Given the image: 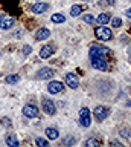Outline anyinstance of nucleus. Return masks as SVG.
<instances>
[{"instance_id":"f257e3e1","label":"nucleus","mask_w":131,"mask_h":147,"mask_svg":"<svg viewBox=\"0 0 131 147\" xmlns=\"http://www.w3.org/2000/svg\"><path fill=\"white\" fill-rule=\"evenodd\" d=\"M79 124L82 127H90V124H92V117H90V109L88 107H82L79 110Z\"/></svg>"},{"instance_id":"f03ea898","label":"nucleus","mask_w":131,"mask_h":147,"mask_svg":"<svg viewBox=\"0 0 131 147\" xmlns=\"http://www.w3.org/2000/svg\"><path fill=\"white\" fill-rule=\"evenodd\" d=\"M94 35L98 37L99 40H102V41H107V40H110L111 37H113V34H111V31L108 29V28H105V26H98L96 29H94Z\"/></svg>"},{"instance_id":"7ed1b4c3","label":"nucleus","mask_w":131,"mask_h":147,"mask_svg":"<svg viewBox=\"0 0 131 147\" xmlns=\"http://www.w3.org/2000/svg\"><path fill=\"white\" fill-rule=\"evenodd\" d=\"M108 113H110V107L108 106H98L96 109H94V118H96V121L102 123L104 119L108 117Z\"/></svg>"},{"instance_id":"20e7f679","label":"nucleus","mask_w":131,"mask_h":147,"mask_svg":"<svg viewBox=\"0 0 131 147\" xmlns=\"http://www.w3.org/2000/svg\"><path fill=\"white\" fill-rule=\"evenodd\" d=\"M90 60H92V66L98 71H107L108 69V63L104 57H93Z\"/></svg>"},{"instance_id":"39448f33","label":"nucleus","mask_w":131,"mask_h":147,"mask_svg":"<svg viewBox=\"0 0 131 147\" xmlns=\"http://www.w3.org/2000/svg\"><path fill=\"white\" fill-rule=\"evenodd\" d=\"M41 107L44 110V113H47V115H53L57 112V107H55V104H53V101L49 100V98H44L41 101Z\"/></svg>"},{"instance_id":"423d86ee","label":"nucleus","mask_w":131,"mask_h":147,"mask_svg":"<svg viewBox=\"0 0 131 147\" xmlns=\"http://www.w3.org/2000/svg\"><path fill=\"white\" fill-rule=\"evenodd\" d=\"M23 115L26 118H37L38 117V107L34 104H26L23 107Z\"/></svg>"},{"instance_id":"0eeeda50","label":"nucleus","mask_w":131,"mask_h":147,"mask_svg":"<svg viewBox=\"0 0 131 147\" xmlns=\"http://www.w3.org/2000/svg\"><path fill=\"white\" fill-rule=\"evenodd\" d=\"M15 25V20L9 16H0V28L2 29H11Z\"/></svg>"},{"instance_id":"6e6552de","label":"nucleus","mask_w":131,"mask_h":147,"mask_svg":"<svg viewBox=\"0 0 131 147\" xmlns=\"http://www.w3.org/2000/svg\"><path fill=\"white\" fill-rule=\"evenodd\" d=\"M107 52H108V48H104V46H92V48H90V58L104 57Z\"/></svg>"},{"instance_id":"1a4fd4ad","label":"nucleus","mask_w":131,"mask_h":147,"mask_svg":"<svg viewBox=\"0 0 131 147\" xmlns=\"http://www.w3.org/2000/svg\"><path fill=\"white\" fill-rule=\"evenodd\" d=\"M63 89H64V86H63L61 81H51L47 84L49 94H60V92H63Z\"/></svg>"},{"instance_id":"9d476101","label":"nucleus","mask_w":131,"mask_h":147,"mask_svg":"<svg viewBox=\"0 0 131 147\" xmlns=\"http://www.w3.org/2000/svg\"><path fill=\"white\" fill-rule=\"evenodd\" d=\"M66 84L69 87H72V89H76V87L79 86L78 77H76L75 74H67V75H66Z\"/></svg>"},{"instance_id":"9b49d317","label":"nucleus","mask_w":131,"mask_h":147,"mask_svg":"<svg viewBox=\"0 0 131 147\" xmlns=\"http://www.w3.org/2000/svg\"><path fill=\"white\" fill-rule=\"evenodd\" d=\"M52 77H53V71L51 67H43L37 74V78H40V80H47V78H52Z\"/></svg>"},{"instance_id":"f8f14e48","label":"nucleus","mask_w":131,"mask_h":147,"mask_svg":"<svg viewBox=\"0 0 131 147\" xmlns=\"http://www.w3.org/2000/svg\"><path fill=\"white\" fill-rule=\"evenodd\" d=\"M53 46L52 45H46V46H43L41 49H40V58H49L51 55L53 54Z\"/></svg>"},{"instance_id":"ddd939ff","label":"nucleus","mask_w":131,"mask_h":147,"mask_svg":"<svg viewBox=\"0 0 131 147\" xmlns=\"http://www.w3.org/2000/svg\"><path fill=\"white\" fill-rule=\"evenodd\" d=\"M49 37H51V31H49L47 28H41V29H38L37 34H35V40L41 41V40H47Z\"/></svg>"},{"instance_id":"4468645a","label":"nucleus","mask_w":131,"mask_h":147,"mask_svg":"<svg viewBox=\"0 0 131 147\" xmlns=\"http://www.w3.org/2000/svg\"><path fill=\"white\" fill-rule=\"evenodd\" d=\"M47 3H35V5H32L31 6V11H32L34 14H43V12H46L47 11Z\"/></svg>"},{"instance_id":"2eb2a0df","label":"nucleus","mask_w":131,"mask_h":147,"mask_svg":"<svg viewBox=\"0 0 131 147\" xmlns=\"http://www.w3.org/2000/svg\"><path fill=\"white\" fill-rule=\"evenodd\" d=\"M46 136L49 138V140H57V138L60 136V132H58L57 129H53V127H47L46 129Z\"/></svg>"},{"instance_id":"dca6fc26","label":"nucleus","mask_w":131,"mask_h":147,"mask_svg":"<svg viewBox=\"0 0 131 147\" xmlns=\"http://www.w3.org/2000/svg\"><path fill=\"white\" fill-rule=\"evenodd\" d=\"M6 144L11 147H19V140H17L15 135H8L6 136Z\"/></svg>"},{"instance_id":"f3484780","label":"nucleus","mask_w":131,"mask_h":147,"mask_svg":"<svg viewBox=\"0 0 131 147\" xmlns=\"http://www.w3.org/2000/svg\"><path fill=\"white\" fill-rule=\"evenodd\" d=\"M108 22H110V16H108L107 12L99 14V17H98V23H99V25H107Z\"/></svg>"},{"instance_id":"a211bd4d","label":"nucleus","mask_w":131,"mask_h":147,"mask_svg":"<svg viewBox=\"0 0 131 147\" xmlns=\"http://www.w3.org/2000/svg\"><path fill=\"white\" fill-rule=\"evenodd\" d=\"M51 22L52 23H64L66 22V17L63 16V14H53L51 17Z\"/></svg>"},{"instance_id":"6ab92c4d","label":"nucleus","mask_w":131,"mask_h":147,"mask_svg":"<svg viewBox=\"0 0 131 147\" xmlns=\"http://www.w3.org/2000/svg\"><path fill=\"white\" fill-rule=\"evenodd\" d=\"M81 12H82V6H81V5H73V6H72V9H70L72 17H78Z\"/></svg>"},{"instance_id":"aec40b11","label":"nucleus","mask_w":131,"mask_h":147,"mask_svg":"<svg viewBox=\"0 0 131 147\" xmlns=\"http://www.w3.org/2000/svg\"><path fill=\"white\" fill-rule=\"evenodd\" d=\"M102 141L101 140H96V138H90V140L85 141V146L87 147H93V146H101Z\"/></svg>"},{"instance_id":"412c9836","label":"nucleus","mask_w":131,"mask_h":147,"mask_svg":"<svg viewBox=\"0 0 131 147\" xmlns=\"http://www.w3.org/2000/svg\"><path fill=\"white\" fill-rule=\"evenodd\" d=\"M6 83H9V84H14V83H19V75H8L5 78Z\"/></svg>"},{"instance_id":"4be33fe9","label":"nucleus","mask_w":131,"mask_h":147,"mask_svg":"<svg viewBox=\"0 0 131 147\" xmlns=\"http://www.w3.org/2000/svg\"><path fill=\"white\" fill-rule=\"evenodd\" d=\"M35 144L40 146V147H47L49 142H47L46 140H43V138H37V140H35Z\"/></svg>"},{"instance_id":"5701e85b","label":"nucleus","mask_w":131,"mask_h":147,"mask_svg":"<svg viewBox=\"0 0 131 147\" xmlns=\"http://www.w3.org/2000/svg\"><path fill=\"white\" fill-rule=\"evenodd\" d=\"M130 133H131V130H130L128 127H126V129H122V130H120V136H122V138H130Z\"/></svg>"},{"instance_id":"b1692460","label":"nucleus","mask_w":131,"mask_h":147,"mask_svg":"<svg viewBox=\"0 0 131 147\" xmlns=\"http://www.w3.org/2000/svg\"><path fill=\"white\" fill-rule=\"evenodd\" d=\"M111 25L114 26V28H119L122 25V20H120L119 17H116V18H113V20H111Z\"/></svg>"},{"instance_id":"393cba45","label":"nucleus","mask_w":131,"mask_h":147,"mask_svg":"<svg viewBox=\"0 0 131 147\" xmlns=\"http://www.w3.org/2000/svg\"><path fill=\"white\" fill-rule=\"evenodd\" d=\"M84 22H85V23H90V25H92V23L94 22V18H93L92 14H87V16H84Z\"/></svg>"},{"instance_id":"a878e982","label":"nucleus","mask_w":131,"mask_h":147,"mask_svg":"<svg viewBox=\"0 0 131 147\" xmlns=\"http://www.w3.org/2000/svg\"><path fill=\"white\" fill-rule=\"evenodd\" d=\"M21 52H23L25 55H28V54L32 52V48H31L29 45H26V46H23V51H21Z\"/></svg>"},{"instance_id":"bb28decb","label":"nucleus","mask_w":131,"mask_h":147,"mask_svg":"<svg viewBox=\"0 0 131 147\" xmlns=\"http://www.w3.org/2000/svg\"><path fill=\"white\" fill-rule=\"evenodd\" d=\"M63 142H64V144L67 146V144H73V142H75V138H67V140H64V141H63Z\"/></svg>"},{"instance_id":"cd10ccee","label":"nucleus","mask_w":131,"mask_h":147,"mask_svg":"<svg viewBox=\"0 0 131 147\" xmlns=\"http://www.w3.org/2000/svg\"><path fill=\"white\" fill-rule=\"evenodd\" d=\"M3 124H6L8 127L11 126V123H9V119H8V118H3Z\"/></svg>"},{"instance_id":"c85d7f7f","label":"nucleus","mask_w":131,"mask_h":147,"mask_svg":"<svg viewBox=\"0 0 131 147\" xmlns=\"http://www.w3.org/2000/svg\"><path fill=\"white\" fill-rule=\"evenodd\" d=\"M125 14H126V17H128V18H131V8H128V9H126V11H125Z\"/></svg>"},{"instance_id":"c756f323","label":"nucleus","mask_w":131,"mask_h":147,"mask_svg":"<svg viewBox=\"0 0 131 147\" xmlns=\"http://www.w3.org/2000/svg\"><path fill=\"white\" fill-rule=\"evenodd\" d=\"M110 144H111V146H122V142H119V141H111Z\"/></svg>"},{"instance_id":"7c9ffc66","label":"nucleus","mask_w":131,"mask_h":147,"mask_svg":"<svg viewBox=\"0 0 131 147\" xmlns=\"http://www.w3.org/2000/svg\"><path fill=\"white\" fill-rule=\"evenodd\" d=\"M107 3L108 5H113V3H114V0H107Z\"/></svg>"}]
</instances>
